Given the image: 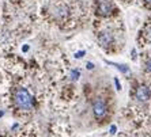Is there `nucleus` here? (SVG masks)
Here are the masks:
<instances>
[{
    "mask_svg": "<svg viewBox=\"0 0 151 137\" xmlns=\"http://www.w3.org/2000/svg\"><path fill=\"white\" fill-rule=\"evenodd\" d=\"M15 103L19 109L23 110H30L33 109V105H34V101H33V96L30 95V92L26 90V88H18L17 92H15Z\"/></svg>",
    "mask_w": 151,
    "mask_h": 137,
    "instance_id": "f257e3e1",
    "label": "nucleus"
},
{
    "mask_svg": "<svg viewBox=\"0 0 151 137\" xmlns=\"http://www.w3.org/2000/svg\"><path fill=\"white\" fill-rule=\"evenodd\" d=\"M93 114L97 120H104L108 114V105L102 98H97L93 102Z\"/></svg>",
    "mask_w": 151,
    "mask_h": 137,
    "instance_id": "f03ea898",
    "label": "nucleus"
},
{
    "mask_svg": "<svg viewBox=\"0 0 151 137\" xmlns=\"http://www.w3.org/2000/svg\"><path fill=\"white\" fill-rule=\"evenodd\" d=\"M98 44L101 48L108 49L109 46H112L114 44V35L110 30H104L98 34Z\"/></svg>",
    "mask_w": 151,
    "mask_h": 137,
    "instance_id": "7ed1b4c3",
    "label": "nucleus"
},
{
    "mask_svg": "<svg viewBox=\"0 0 151 137\" xmlns=\"http://www.w3.org/2000/svg\"><path fill=\"white\" fill-rule=\"evenodd\" d=\"M135 98L139 101V102H147L148 99L151 98V90L150 87H147L146 84H142L136 88L135 91Z\"/></svg>",
    "mask_w": 151,
    "mask_h": 137,
    "instance_id": "20e7f679",
    "label": "nucleus"
},
{
    "mask_svg": "<svg viewBox=\"0 0 151 137\" xmlns=\"http://www.w3.org/2000/svg\"><path fill=\"white\" fill-rule=\"evenodd\" d=\"M113 12V6L108 0H99L97 3V14L101 16H109Z\"/></svg>",
    "mask_w": 151,
    "mask_h": 137,
    "instance_id": "39448f33",
    "label": "nucleus"
},
{
    "mask_svg": "<svg viewBox=\"0 0 151 137\" xmlns=\"http://www.w3.org/2000/svg\"><path fill=\"white\" fill-rule=\"evenodd\" d=\"M68 7L67 6H64V4H61V6H56L55 7V16L56 18H60V19H63V18L68 16Z\"/></svg>",
    "mask_w": 151,
    "mask_h": 137,
    "instance_id": "423d86ee",
    "label": "nucleus"
},
{
    "mask_svg": "<svg viewBox=\"0 0 151 137\" xmlns=\"http://www.w3.org/2000/svg\"><path fill=\"white\" fill-rule=\"evenodd\" d=\"M108 64H110V65H113L114 68H117V69L120 71V72H123V73H128L129 72V68L127 67V65H123V64H116V63H110V61H106Z\"/></svg>",
    "mask_w": 151,
    "mask_h": 137,
    "instance_id": "0eeeda50",
    "label": "nucleus"
},
{
    "mask_svg": "<svg viewBox=\"0 0 151 137\" xmlns=\"http://www.w3.org/2000/svg\"><path fill=\"white\" fill-rule=\"evenodd\" d=\"M79 76H81L79 69H72V71H71V80H78V79H79Z\"/></svg>",
    "mask_w": 151,
    "mask_h": 137,
    "instance_id": "6e6552de",
    "label": "nucleus"
},
{
    "mask_svg": "<svg viewBox=\"0 0 151 137\" xmlns=\"http://www.w3.org/2000/svg\"><path fill=\"white\" fill-rule=\"evenodd\" d=\"M143 35L146 37L147 41H151V26H147V27H146V30L143 31Z\"/></svg>",
    "mask_w": 151,
    "mask_h": 137,
    "instance_id": "1a4fd4ad",
    "label": "nucleus"
},
{
    "mask_svg": "<svg viewBox=\"0 0 151 137\" xmlns=\"http://www.w3.org/2000/svg\"><path fill=\"white\" fill-rule=\"evenodd\" d=\"M144 69H146V72H148L151 75V57L144 63Z\"/></svg>",
    "mask_w": 151,
    "mask_h": 137,
    "instance_id": "9d476101",
    "label": "nucleus"
},
{
    "mask_svg": "<svg viewBox=\"0 0 151 137\" xmlns=\"http://www.w3.org/2000/svg\"><path fill=\"white\" fill-rule=\"evenodd\" d=\"M86 54V52L84 50H81V52H76L75 53V59H82V57Z\"/></svg>",
    "mask_w": 151,
    "mask_h": 137,
    "instance_id": "9b49d317",
    "label": "nucleus"
},
{
    "mask_svg": "<svg viewBox=\"0 0 151 137\" xmlns=\"http://www.w3.org/2000/svg\"><path fill=\"white\" fill-rule=\"evenodd\" d=\"M114 84H116V90L117 91H120V90H121V84H120V81H119L117 77H114Z\"/></svg>",
    "mask_w": 151,
    "mask_h": 137,
    "instance_id": "f8f14e48",
    "label": "nucleus"
},
{
    "mask_svg": "<svg viewBox=\"0 0 151 137\" xmlns=\"http://www.w3.org/2000/svg\"><path fill=\"white\" fill-rule=\"evenodd\" d=\"M116 129H117V128L114 126V125H112V126H110V133L114 134V133H116Z\"/></svg>",
    "mask_w": 151,
    "mask_h": 137,
    "instance_id": "ddd939ff",
    "label": "nucleus"
},
{
    "mask_svg": "<svg viewBox=\"0 0 151 137\" xmlns=\"http://www.w3.org/2000/svg\"><path fill=\"white\" fill-rule=\"evenodd\" d=\"M94 68V64L93 63H87V69H93Z\"/></svg>",
    "mask_w": 151,
    "mask_h": 137,
    "instance_id": "4468645a",
    "label": "nucleus"
},
{
    "mask_svg": "<svg viewBox=\"0 0 151 137\" xmlns=\"http://www.w3.org/2000/svg\"><path fill=\"white\" fill-rule=\"evenodd\" d=\"M143 1L147 4V6H151V0H143Z\"/></svg>",
    "mask_w": 151,
    "mask_h": 137,
    "instance_id": "2eb2a0df",
    "label": "nucleus"
},
{
    "mask_svg": "<svg viewBox=\"0 0 151 137\" xmlns=\"http://www.w3.org/2000/svg\"><path fill=\"white\" fill-rule=\"evenodd\" d=\"M27 50H29V46L25 45V46H23V52H27Z\"/></svg>",
    "mask_w": 151,
    "mask_h": 137,
    "instance_id": "dca6fc26",
    "label": "nucleus"
},
{
    "mask_svg": "<svg viewBox=\"0 0 151 137\" xmlns=\"http://www.w3.org/2000/svg\"><path fill=\"white\" fill-rule=\"evenodd\" d=\"M3 114H4V113H3V111H0V117H1V116H3Z\"/></svg>",
    "mask_w": 151,
    "mask_h": 137,
    "instance_id": "f3484780",
    "label": "nucleus"
}]
</instances>
